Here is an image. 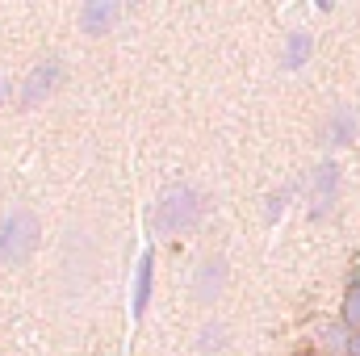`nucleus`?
Instances as JSON below:
<instances>
[{"mask_svg": "<svg viewBox=\"0 0 360 356\" xmlns=\"http://www.w3.org/2000/svg\"><path fill=\"white\" fill-rule=\"evenodd\" d=\"M201 218V193L193 184H172L155 201V231L160 235H184Z\"/></svg>", "mask_w": 360, "mask_h": 356, "instance_id": "1", "label": "nucleus"}, {"mask_svg": "<svg viewBox=\"0 0 360 356\" xmlns=\"http://www.w3.org/2000/svg\"><path fill=\"white\" fill-rule=\"evenodd\" d=\"M38 239H42V227L30 210L17 205L0 218V260L4 265H25L38 252Z\"/></svg>", "mask_w": 360, "mask_h": 356, "instance_id": "2", "label": "nucleus"}, {"mask_svg": "<svg viewBox=\"0 0 360 356\" xmlns=\"http://www.w3.org/2000/svg\"><path fill=\"white\" fill-rule=\"evenodd\" d=\"M335 197H340V164L323 160V164L310 168V218L323 222L335 210Z\"/></svg>", "mask_w": 360, "mask_h": 356, "instance_id": "3", "label": "nucleus"}, {"mask_svg": "<svg viewBox=\"0 0 360 356\" xmlns=\"http://www.w3.org/2000/svg\"><path fill=\"white\" fill-rule=\"evenodd\" d=\"M59 80H63V59L59 55H51V59H42V63H34L30 68V76L21 80V105H42L51 92L59 89Z\"/></svg>", "mask_w": 360, "mask_h": 356, "instance_id": "4", "label": "nucleus"}, {"mask_svg": "<svg viewBox=\"0 0 360 356\" xmlns=\"http://www.w3.org/2000/svg\"><path fill=\"white\" fill-rule=\"evenodd\" d=\"M151 289H155V252L147 248V252L139 256V268H134V285H130V314H134V319H143V314H147Z\"/></svg>", "mask_w": 360, "mask_h": 356, "instance_id": "5", "label": "nucleus"}, {"mask_svg": "<svg viewBox=\"0 0 360 356\" xmlns=\"http://www.w3.org/2000/svg\"><path fill=\"white\" fill-rule=\"evenodd\" d=\"M117 17H122V4H113V0H89L80 8V30L92 34V38H101V34H109L117 25Z\"/></svg>", "mask_w": 360, "mask_h": 356, "instance_id": "6", "label": "nucleus"}, {"mask_svg": "<svg viewBox=\"0 0 360 356\" xmlns=\"http://www.w3.org/2000/svg\"><path fill=\"white\" fill-rule=\"evenodd\" d=\"M222 285H226V260L222 256H205L201 268H197V281H193L197 302H214L222 293Z\"/></svg>", "mask_w": 360, "mask_h": 356, "instance_id": "7", "label": "nucleus"}, {"mask_svg": "<svg viewBox=\"0 0 360 356\" xmlns=\"http://www.w3.org/2000/svg\"><path fill=\"white\" fill-rule=\"evenodd\" d=\"M356 139V109L352 105H335L327 126H323V143L327 147H348Z\"/></svg>", "mask_w": 360, "mask_h": 356, "instance_id": "8", "label": "nucleus"}, {"mask_svg": "<svg viewBox=\"0 0 360 356\" xmlns=\"http://www.w3.org/2000/svg\"><path fill=\"white\" fill-rule=\"evenodd\" d=\"M310 59H314V34L289 30V34H285V46H281V68H285V72H297V68H306Z\"/></svg>", "mask_w": 360, "mask_h": 356, "instance_id": "9", "label": "nucleus"}, {"mask_svg": "<svg viewBox=\"0 0 360 356\" xmlns=\"http://www.w3.org/2000/svg\"><path fill=\"white\" fill-rule=\"evenodd\" d=\"M340 327L344 331H360V272L344 289V306H340Z\"/></svg>", "mask_w": 360, "mask_h": 356, "instance_id": "10", "label": "nucleus"}, {"mask_svg": "<svg viewBox=\"0 0 360 356\" xmlns=\"http://www.w3.org/2000/svg\"><path fill=\"white\" fill-rule=\"evenodd\" d=\"M289 193H293V189H285V193H272V197H269V222H276V210L285 214V201H289Z\"/></svg>", "mask_w": 360, "mask_h": 356, "instance_id": "11", "label": "nucleus"}, {"mask_svg": "<svg viewBox=\"0 0 360 356\" xmlns=\"http://www.w3.org/2000/svg\"><path fill=\"white\" fill-rule=\"evenodd\" d=\"M344 356H360V331H348V344H344Z\"/></svg>", "mask_w": 360, "mask_h": 356, "instance_id": "12", "label": "nucleus"}, {"mask_svg": "<svg viewBox=\"0 0 360 356\" xmlns=\"http://www.w3.org/2000/svg\"><path fill=\"white\" fill-rule=\"evenodd\" d=\"M8 92H13V84H8V80H0V105L8 101Z\"/></svg>", "mask_w": 360, "mask_h": 356, "instance_id": "13", "label": "nucleus"}]
</instances>
